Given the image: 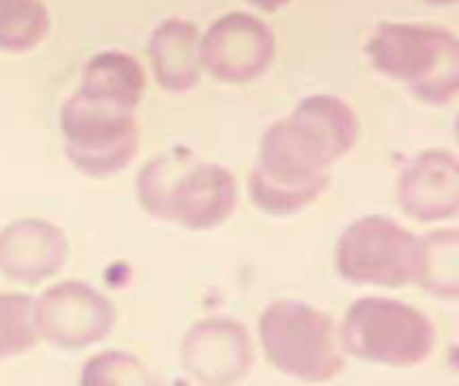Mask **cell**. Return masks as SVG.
<instances>
[{
  "instance_id": "obj_1",
  "label": "cell",
  "mask_w": 459,
  "mask_h": 386,
  "mask_svg": "<svg viewBox=\"0 0 459 386\" xmlns=\"http://www.w3.org/2000/svg\"><path fill=\"white\" fill-rule=\"evenodd\" d=\"M360 140L355 107L336 94L304 97L288 118L274 121L258 142L247 177L250 202L274 218L315 204L331 185V167Z\"/></svg>"
},
{
  "instance_id": "obj_2",
  "label": "cell",
  "mask_w": 459,
  "mask_h": 386,
  "mask_svg": "<svg viewBox=\"0 0 459 386\" xmlns=\"http://www.w3.org/2000/svg\"><path fill=\"white\" fill-rule=\"evenodd\" d=\"M140 207L156 218L188 231L223 226L239 202V185L229 167L196 161L186 148H169L153 156L137 175Z\"/></svg>"
},
{
  "instance_id": "obj_3",
  "label": "cell",
  "mask_w": 459,
  "mask_h": 386,
  "mask_svg": "<svg viewBox=\"0 0 459 386\" xmlns=\"http://www.w3.org/2000/svg\"><path fill=\"white\" fill-rule=\"evenodd\" d=\"M366 56L428 105H449L459 94V40L446 27L382 21L366 40Z\"/></svg>"
},
{
  "instance_id": "obj_4",
  "label": "cell",
  "mask_w": 459,
  "mask_h": 386,
  "mask_svg": "<svg viewBox=\"0 0 459 386\" xmlns=\"http://www.w3.org/2000/svg\"><path fill=\"white\" fill-rule=\"evenodd\" d=\"M258 341L269 365L299 382L325 384L344 371L333 320L309 304H269L258 317Z\"/></svg>"
},
{
  "instance_id": "obj_5",
  "label": "cell",
  "mask_w": 459,
  "mask_h": 386,
  "mask_svg": "<svg viewBox=\"0 0 459 386\" xmlns=\"http://www.w3.org/2000/svg\"><path fill=\"white\" fill-rule=\"evenodd\" d=\"M339 347L363 363L414 368L433 355L436 328L420 309L403 301L366 296L347 309L339 328Z\"/></svg>"
},
{
  "instance_id": "obj_6",
  "label": "cell",
  "mask_w": 459,
  "mask_h": 386,
  "mask_svg": "<svg viewBox=\"0 0 459 386\" xmlns=\"http://www.w3.org/2000/svg\"><path fill=\"white\" fill-rule=\"evenodd\" d=\"M59 129L67 161L86 177H113L124 172L140 148V124L134 110L97 99L75 89L62 110Z\"/></svg>"
},
{
  "instance_id": "obj_7",
  "label": "cell",
  "mask_w": 459,
  "mask_h": 386,
  "mask_svg": "<svg viewBox=\"0 0 459 386\" xmlns=\"http://www.w3.org/2000/svg\"><path fill=\"white\" fill-rule=\"evenodd\" d=\"M420 236L385 215L350 223L336 242V271L352 285L403 287L414 282Z\"/></svg>"
},
{
  "instance_id": "obj_8",
  "label": "cell",
  "mask_w": 459,
  "mask_h": 386,
  "mask_svg": "<svg viewBox=\"0 0 459 386\" xmlns=\"http://www.w3.org/2000/svg\"><path fill=\"white\" fill-rule=\"evenodd\" d=\"M274 30L255 13L231 11L210 21L199 35V62L212 78L223 83L258 81L274 62Z\"/></svg>"
},
{
  "instance_id": "obj_9",
  "label": "cell",
  "mask_w": 459,
  "mask_h": 386,
  "mask_svg": "<svg viewBox=\"0 0 459 386\" xmlns=\"http://www.w3.org/2000/svg\"><path fill=\"white\" fill-rule=\"evenodd\" d=\"M35 328L38 339L51 347L78 352L110 336L116 328V309L97 287L67 279L35 298Z\"/></svg>"
},
{
  "instance_id": "obj_10",
  "label": "cell",
  "mask_w": 459,
  "mask_h": 386,
  "mask_svg": "<svg viewBox=\"0 0 459 386\" xmlns=\"http://www.w3.org/2000/svg\"><path fill=\"white\" fill-rule=\"evenodd\" d=\"M180 363L196 384L234 386L253 365L250 336L231 317L202 320L183 336Z\"/></svg>"
},
{
  "instance_id": "obj_11",
  "label": "cell",
  "mask_w": 459,
  "mask_h": 386,
  "mask_svg": "<svg viewBox=\"0 0 459 386\" xmlns=\"http://www.w3.org/2000/svg\"><path fill=\"white\" fill-rule=\"evenodd\" d=\"M398 204L420 223L455 220L459 212V161L446 148L417 153L398 177Z\"/></svg>"
},
{
  "instance_id": "obj_12",
  "label": "cell",
  "mask_w": 459,
  "mask_h": 386,
  "mask_svg": "<svg viewBox=\"0 0 459 386\" xmlns=\"http://www.w3.org/2000/svg\"><path fill=\"white\" fill-rule=\"evenodd\" d=\"M67 239L43 218H22L0 228V274L16 285H40L62 271Z\"/></svg>"
},
{
  "instance_id": "obj_13",
  "label": "cell",
  "mask_w": 459,
  "mask_h": 386,
  "mask_svg": "<svg viewBox=\"0 0 459 386\" xmlns=\"http://www.w3.org/2000/svg\"><path fill=\"white\" fill-rule=\"evenodd\" d=\"M199 27L191 19L180 16H169L153 27L148 38V59L164 91L186 94L199 83Z\"/></svg>"
},
{
  "instance_id": "obj_14",
  "label": "cell",
  "mask_w": 459,
  "mask_h": 386,
  "mask_svg": "<svg viewBox=\"0 0 459 386\" xmlns=\"http://www.w3.org/2000/svg\"><path fill=\"white\" fill-rule=\"evenodd\" d=\"M78 89L137 113L145 94V70L126 51H100L83 64Z\"/></svg>"
},
{
  "instance_id": "obj_15",
  "label": "cell",
  "mask_w": 459,
  "mask_h": 386,
  "mask_svg": "<svg viewBox=\"0 0 459 386\" xmlns=\"http://www.w3.org/2000/svg\"><path fill=\"white\" fill-rule=\"evenodd\" d=\"M459 234L457 228H438L420 236L414 285L433 296L455 301L459 296Z\"/></svg>"
},
{
  "instance_id": "obj_16",
  "label": "cell",
  "mask_w": 459,
  "mask_h": 386,
  "mask_svg": "<svg viewBox=\"0 0 459 386\" xmlns=\"http://www.w3.org/2000/svg\"><path fill=\"white\" fill-rule=\"evenodd\" d=\"M51 30V13L43 0H0V51L24 54Z\"/></svg>"
},
{
  "instance_id": "obj_17",
  "label": "cell",
  "mask_w": 459,
  "mask_h": 386,
  "mask_svg": "<svg viewBox=\"0 0 459 386\" xmlns=\"http://www.w3.org/2000/svg\"><path fill=\"white\" fill-rule=\"evenodd\" d=\"M38 341L35 298L24 293H0V363L27 355Z\"/></svg>"
},
{
  "instance_id": "obj_18",
  "label": "cell",
  "mask_w": 459,
  "mask_h": 386,
  "mask_svg": "<svg viewBox=\"0 0 459 386\" xmlns=\"http://www.w3.org/2000/svg\"><path fill=\"white\" fill-rule=\"evenodd\" d=\"M78 386H156V382L140 357L108 349L86 360Z\"/></svg>"
},
{
  "instance_id": "obj_19",
  "label": "cell",
  "mask_w": 459,
  "mask_h": 386,
  "mask_svg": "<svg viewBox=\"0 0 459 386\" xmlns=\"http://www.w3.org/2000/svg\"><path fill=\"white\" fill-rule=\"evenodd\" d=\"M250 5H255L258 11H266V13H274V11H282L285 5H290L293 0H247Z\"/></svg>"
},
{
  "instance_id": "obj_20",
  "label": "cell",
  "mask_w": 459,
  "mask_h": 386,
  "mask_svg": "<svg viewBox=\"0 0 459 386\" xmlns=\"http://www.w3.org/2000/svg\"><path fill=\"white\" fill-rule=\"evenodd\" d=\"M422 3H428V5H455L457 0H422Z\"/></svg>"
}]
</instances>
